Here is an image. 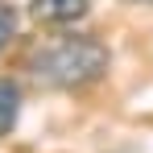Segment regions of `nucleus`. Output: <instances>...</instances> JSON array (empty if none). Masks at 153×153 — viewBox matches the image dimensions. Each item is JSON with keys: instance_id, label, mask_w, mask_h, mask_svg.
I'll use <instances>...</instances> for the list:
<instances>
[{"instance_id": "obj_5", "label": "nucleus", "mask_w": 153, "mask_h": 153, "mask_svg": "<svg viewBox=\"0 0 153 153\" xmlns=\"http://www.w3.org/2000/svg\"><path fill=\"white\" fill-rule=\"evenodd\" d=\"M128 4H153V0H128Z\"/></svg>"}, {"instance_id": "obj_1", "label": "nucleus", "mask_w": 153, "mask_h": 153, "mask_svg": "<svg viewBox=\"0 0 153 153\" xmlns=\"http://www.w3.org/2000/svg\"><path fill=\"white\" fill-rule=\"evenodd\" d=\"M108 46L91 33H54L42 37L25 58V71L37 87L50 91H83L108 75Z\"/></svg>"}, {"instance_id": "obj_3", "label": "nucleus", "mask_w": 153, "mask_h": 153, "mask_svg": "<svg viewBox=\"0 0 153 153\" xmlns=\"http://www.w3.org/2000/svg\"><path fill=\"white\" fill-rule=\"evenodd\" d=\"M21 116V87L13 79H0V137H8Z\"/></svg>"}, {"instance_id": "obj_4", "label": "nucleus", "mask_w": 153, "mask_h": 153, "mask_svg": "<svg viewBox=\"0 0 153 153\" xmlns=\"http://www.w3.org/2000/svg\"><path fill=\"white\" fill-rule=\"evenodd\" d=\"M17 37V8L13 4H0V50Z\"/></svg>"}, {"instance_id": "obj_2", "label": "nucleus", "mask_w": 153, "mask_h": 153, "mask_svg": "<svg viewBox=\"0 0 153 153\" xmlns=\"http://www.w3.org/2000/svg\"><path fill=\"white\" fill-rule=\"evenodd\" d=\"M87 8H91V0H29V17L37 25H54V29L83 21Z\"/></svg>"}]
</instances>
